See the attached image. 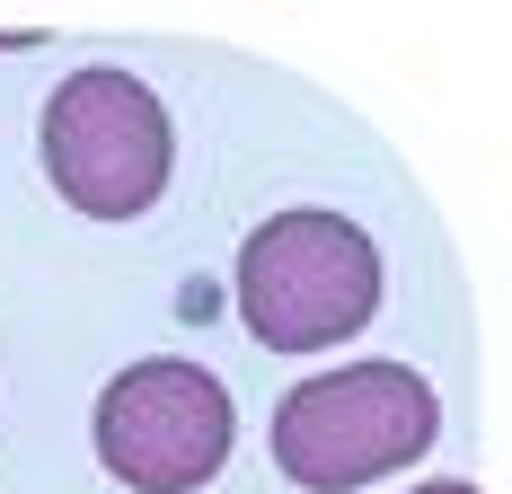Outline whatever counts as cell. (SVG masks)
Masks as SVG:
<instances>
[{"instance_id": "1", "label": "cell", "mask_w": 512, "mask_h": 494, "mask_svg": "<svg viewBox=\"0 0 512 494\" xmlns=\"http://www.w3.org/2000/svg\"><path fill=\"white\" fill-rule=\"evenodd\" d=\"M442 433V397L407 362H345L318 371L274 406V468L309 494L371 486L389 468H415Z\"/></svg>"}, {"instance_id": "2", "label": "cell", "mask_w": 512, "mask_h": 494, "mask_svg": "<svg viewBox=\"0 0 512 494\" xmlns=\"http://www.w3.org/2000/svg\"><path fill=\"white\" fill-rule=\"evenodd\" d=\"M380 309V247L345 212H274L239 247V327L265 353H327Z\"/></svg>"}, {"instance_id": "3", "label": "cell", "mask_w": 512, "mask_h": 494, "mask_svg": "<svg viewBox=\"0 0 512 494\" xmlns=\"http://www.w3.org/2000/svg\"><path fill=\"white\" fill-rule=\"evenodd\" d=\"M177 168V133L168 106L133 80V71H71L45 106V177L53 195L89 221H142L168 195Z\"/></svg>"}, {"instance_id": "4", "label": "cell", "mask_w": 512, "mask_h": 494, "mask_svg": "<svg viewBox=\"0 0 512 494\" xmlns=\"http://www.w3.org/2000/svg\"><path fill=\"white\" fill-rule=\"evenodd\" d=\"M230 389L212 380L204 362H177V353H151V362H124L98 397V468L133 494H195L221 477L230 459Z\"/></svg>"}, {"instance_id": "5", "label": "cell", "mask_w": 512, "mask_h": 494, "mask_svg": "<svg viewBox=\"0 0 512 494\" xmlns=\"http://www.w3.org/2000/svg\"><path fill=\"white\" fill-rule=\"evenodd\" d=\"M407 494H477V486H460V477H433V486H407Z\"/></svg>"}]
</instances>
